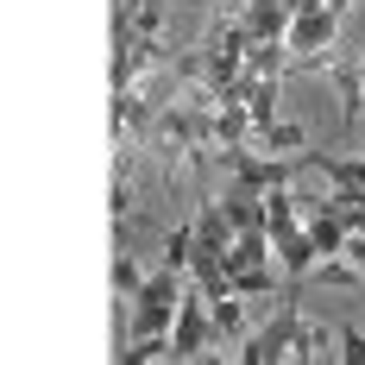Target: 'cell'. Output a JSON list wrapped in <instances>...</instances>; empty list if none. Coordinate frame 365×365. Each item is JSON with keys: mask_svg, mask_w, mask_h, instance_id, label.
Wrapping results in <instances>:
<instances>
[{"mask_svg": "<svg viewBox=\"0 0 365 365\" xmlns=\"http://www.w3.org/2000/svg\"><path fill=\"white\" fill-rule=\"evenodd\" d=\"M302 227H309V240H315V252H322V258H340V252H346V220H340V215L315 208Z\"/></svg>", "mask_w": 365, "mask_h": 365, "instance_id": "52a82bcc", "label": "cell"}, {"mask_svg": "<svg viewBox=\"0 0 365 365\" xmlns=\"http://www.w3.org/2000/svg\"><path fill=\"white\" fill-rule=\"evenodd\" d=\"M277 264L290 271V284H296V290H302V277H315V264H322V252H315L309 227H290V233H277Z\"/></svg>", "mask_w": 365, "mask_h": 365, "instance_id": "8992f818", "label": "cell"}, {"mask_svg": "<svg viewBox=\"0 0 365 365\" xmlns=\"http://www.w3.org/2000/svg\"><path fill=\"white\" fill-rule=\"evenodd\" d=\"M346 170H353V182H365V158H346Z\"/></svg>", "mask_w": 365, "mask_h": 365, "instance_id": "2e32d148", "label": "cell"}, {"mask_svg": "<svg viewBox=\"0 0 365 365\" xmlns=\"http://www.w3.org/2000/svg\"><path fill=\"white\" fill-rule=\"evenodd\" d=\"M328 6H334V13H353V0H328Z\"/></svg>", "mask_w": 365, "mask_h": 365, "instance_id": "e0dca14e", "label": "cell"}, {"mask_svg": "<svg viewBox=\"0 0 365 365\" xmlns=\"http://www.w3.org/2000/svg\"><path fill=\"white\" fill-rule=\"evenodd\" d=\"M233 296H277V277H271V264L233 271Z\"/></svg>", "mask_w": 365, "mask_h": 365, "instance_id": "4fadbf2b", "label": "cell"}, {"mask_svg": "<svg viewBox=\"0 0 365 365\" xmlns=\"http://www.w3.org/2000/svg\"><path fill=\"white\" fill-rule=\"evenodd\" d=\"M296 284H284V309L264 322V328L246 334V346H240V359L246 365H277V359H290V346H296V328H302V309H296Z\"/></svg>", "mask_w": 365, "mask_h": 365, "instance_id": "3957f363", "label": "cell"}, {"mask_svg": "<svg viewBox=\"0 0 365 365\" xmlns=\"http://www.w3.org/2000/svg\"><path fill=\"white\" fill-rule=\"evenodd\" d=\"M340 359L365 365V328H340Z\"/></svg>", "mask_w": 365, "mask_h": 365, "instance_id": "9a60e30c", "label": "cell"}, {"mask_svg": "<svg viewBox=\"0 0 365 365\" xmlns=\"http://www.w3.org/2000/svg\"><path fill=\"white\" fill-rule=\"evenodd\" d=\"M189 258H195V220H177L170 240H164V264L170 271H189Z\"/></svg>", "mask_w": 365, "mask_h": 365, "instance_id": "8fae6325", "label": "cell"}, {"mask_svg": "<svg viewBox=\"0 0 365 365\" xmlns=\"http://www.w3.org/2000/svg\"><path fill=\"white\" fill-rule=\"evenodd\" d=\"M258 151H271V158H296V151H302V126H290V120L264 126V133H258Z\"/></svg>", "mask_w": 365, "mask_h": 365, "instance_id": "30bf717a", "label": "cell"}, {"mask_svg": "<svg viewBox=\"0 0 365 365\" xmlns=\"http://www.w3.org/2000/svg\"><path fill=\"white\" fill-rule=\"evenodd\" d=\"M340 19L346 13H334L328 0H302L290 19V70H315V63H328V51L340 44Z\"/></svg>", "mask_w": 365, "mask_h": 365, "instance_id": "6da1fadb", "label": "cell"}, {"mask_svg": "<svg viewBox=\"0 0 365 365\" xmlns=\"http://www.w3.org/2000/svg\"><path fill=\"white\" fill-rule=\"evenodd\" d=\"M264 227H271V240H277V233H290V227H302L290 182H284V189H264Z\"/></svg>", "mask_w": 365, "mask_h": 365, "instance_id": "ba28073f", "label": "cell"}, {"mask_svg": "<svg viewBox=\"0 0 365 365\" xmlns=\"http://www.w3.org/2000/svg\"><path fill=\"white\" fill-rule=\"evenodd\" d=\"M215 315V340H246V315H240V296H215L208 302Z\"/></svg>", "mask_w": 365, "mask_h": 365, "instance_id": "9c48e42d", "label": "cell"}, {"mask_svg": "<svg viewBox=\"0 0 365 365\" xmlns=\"http://www.w3.org/2000/svg\"><path fill=\"white\" fill-rule=\"evenodd\" d=\"M246 32L258 38V44H284L290 38V19H296V6H284V0H246Z\"/></svg>", "mask_w": 365, "mask_h": 365, "instance_id": "5b68a950", "label": "cell"}, {"mask_svg": "<svg viewBox=\"0 0 365 365\" xmlns=\"http://www.w3.org/2000/svg\"><path fill=\"white\" fill-rule=\"evenodd\" d=\"M202 346H215V315H208V296H202V284H195V290H182V302H177L170 353H177V359H195Z\"/></svg>", "mask_w": 365, "mask_h": 365, "instance_id": "277c9868", "label": "cell"}, {"mask_svg": "<svg viewBox=\"0 0 365 365\" xmlns=\"http://www.w3.org/2000/svg\"><path fill=\"white\" fill-rule=\"evenodd\" d=\"M182 271H151L145 290L133 296V322H126V334H170V322H177V302H182Z\"/></svg>", "mask_w": 365, "mask_h": 365, "instance_id": "7a4b0ae2", "label": "cell"}, {"mask_svg": "<svg viewBox=\"0 0 365 365\" xmlns=\"http://www.w3.org/2000/svg\"><path fill=\"white\" fill-rule=\"evenodd\" d=\"M328 340H340V334H334V328H322V322H302V328H296L290 359H322V353H328Z\"/></svg>", "mask_w": 365, "mask_h": 365, "instance_id": "7c38bea8", "label": "cell"}, {"mask_svg": "<svg viewBox=\"0 0 365 365\" xmlns=\"http://www.w3.org/2000/svg\"><path fill=\"white\" fill-rule=\"evenodd\" d=\"M145 290V277H139V264H133V252L113 258V296H139Z\"/></svg>", "mask_w": 365, "mask_h": 365, "instance_id": "5bb4252c", "label": "cell"}]
</instances>
